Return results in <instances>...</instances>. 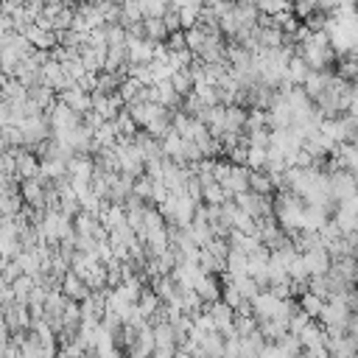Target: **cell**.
<instances>
[{"label":"cell","instance_id":"cell-1","mask_svg":"<svg viewBox=\"0 0 358 358\" xmlns=\"http://www.w3.org/2000/svg\"><path fill=\"white\" fill-rule=\"evenodd\" d=\"M350 319H352V313L347 310V305L341 302V296H338V299H327V302L322 305L319 324H322L324 330H344V333H347Z\"/></svg>","mask_w":358,"mask_h":358},{"label":"cell","instance_id":"cell-2","mask_svg":"<svg viewBox=\"0 0 358 358\" xmlns=\"http://www.w3.org/2000/svg\"><path fill=\"white\" fill-rule=\"evenodd\" d=\"M327 182H330V196L341 204V201H347V199H352V196H358V185H355V176L350 173V171H333V173H327Z\"/></svg>","mask_w":358,"mask_h":358},{"label":"cell","instance_id":"cell-3","mask_svg":"<svg viewBox=\"0 0 358 358\" xmlns=\"http://www.w3.org/2000/svg\"><path fill=\"white\" fill-rule=\"evenodd\" d=\"M59 103H64V106L73 109L76 115H87V112H92V95L84 92L78 84H73L70 90L59 92Z\"/></svg>","mask_w":358,"mask_h":358},{"label":"cell","instance_id":"cell-4","mask_svg":"<svg viewBox=\"0 0 358 358\" xmlns=\"http://www.w3.org/2000/svg\"><path fill=\"white\" fill-rule=\"evenodd\" d=\"M302 260H305L310 277H324V274L330 271V255H327V249H324L322 243H316L313 249H308V252L302 255Z\"/></svg>","mask_w":358,"mask_h":358},{"label":"cell","instance_id":"cell-5","mask_svg":"<svg viewBox=\"0 0 358 358\" xmlns=\"http://www.w3.org/2000/svg\"><path fill=\"white\" fill-rule=\"evenodd\" d=\"M59 291L70 299V302H84L92 291H90V285L78 277V274H73V271H67L64 277H62V285H59Z\"/></svg>","mask_w":358,"mask_h":358},{"label":"cell","instance_id":"cell-6","mask_svg":"<svg viewBox=\"0 0 358 358\" xmlns=\"http://www.w3.org/2000/svg\"><path fill=\"white\" fill-rule=\"evenodd\" d=\"M92 173H95V162H92V157H87V154H76V157L67 162V179L90 182Z\"/></svg>","mask_w":358,"mask_h":358},{"label":"cell","instance_id":"cell-7","mask_svg":"<svg viewBox=\"0 0 358 358\" xmlns=\"http://www.w3.org/2000/svg\"><path fill=\"white\" fill-rule=\"evenodd\" d=\"M196 294H199V299H201L204 305L218 302V299H221V280H218V277H204V280L199 282Z\"/></svg>","mask_w":358,"mask_h":358},{"label":"cell","instance_id":"cell-8","mask_svg":"<svg viewBox=\"0 0 358 358\" xmlns=\"http://www.w3.org/2000/svg\"><path fill=\"white\" fill-rule=\"evenodd\" d=\"M168 84L173 87V92H176L179 98H187V95L193 92V87H196V84H193V76H190V67H187V70H176Z\"/></svg>","mask_w":358,"mask_h":358},{"label":"cell","instance_id":"cell-9","mask_svg":"<svg viewBox=\"0 0 358 358\" xmlns=\"http://www.w3.org/2000/svg\"><path fill=\"white\" fill-rule=\"evenodd\" d=\"M249 190L257 193V196H271L274 193L271 176L266 171H249Z\"/></svg>","mask_w":358,"mask_h":358},{"label":"cell","instance_id":"cell-10","mask_svg":"<svg viewBox=\"0 0 358 358\" xmlns=\"http://www.w3.org/2000/svg\"><path fill=\"white\" fill-rule=\"evenodd\" d=\"M201 201H204V204H210V207H221V204H227V201H229V193H227L218 182H213V185L201 187Z\"/></svg>","mask_w":358,"mask_h":358},{"label":"cell","instance_id":"cell-11","mask_svg":"<svg viewBox=\"0 0 358 358\" xmlns=\"http://www.w3.org/2000/svg\"><path fill=\"white\" fill-rule=\"evenodd\" d=\"M246 109L241 106H227V131H243L246 126Z\"/></svg>","mask_w":358,"mask_h":358},{"label":"cell","instance_id":"cell-12","mask_svg":"<svg viewBox=\"0 0 358 358\" xmlns=\"http://www.w3.org/2000/svg\"><path fill=\"white\" fill-rule=\"evenodd\" d=\"M322 305H324V302H322L319 296L308 294V291H305V294L299 296V308H302V310H305V313H308L310 319H319V313H322Z\"/></svg>","mask_w":358,"mask_h":358}]
</instances>
